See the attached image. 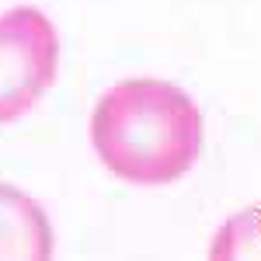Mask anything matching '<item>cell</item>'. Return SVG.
I'll use <instances>...</instances> for the list:
<instances>
[{"mask_svg":"<svg viewBox=\"0 0 261 261\" xmlns=\"http://www.w3.org/2000/svg\"><path fill=\"white\" fill-rule=\"evenodd\" d=\"M91 143L119 181L143 188L174 185L199 161L205 119L178 84L129 77L98 98L91 112Z\"/></svg>","mask_w":261,"mask_h":261,"instance_id":"obj_1","label":"cell"},{"mask_svg":"<svg viewBox=\"0 0 261 261\" xmlns=\"http://www.w3.org/2000/svg\"><path fill=\"white\" fill-rule=\"evenodd\" d=\"M60 73V35L39 7L0 14V125L24 119Z\"/></svg>","mask_w":261,"mask_h":261,"instance_id":"obj_2","label":"cell"},{"mask_svg":"<svg viewBox=\"0 0 261 261\" xmlns=\"http://www.w3.org/2000/svg\"><path fill=\"white\" fill-rule=\"evenodd\" d=\"M56 233L39 202L28 192L0 181V258H53Z\"/></svg>","mask_w":261,"mask_h":261,"instance_id":"obj_3","label":"cell"},{"mask_svg":"<svg viewBox=\"0 0 261 261\" xmlns=\"http://www.w3.org/2000/svg\"><path fill=\"white\" fill-rule=\"evenodd\" d=\"M213 258H261V209H247L226 223L209 247Z\"/></svg>","mask_w":261,"mask_h":261,"instance_id":"obj_4","label":"cell"}]
</instances>
